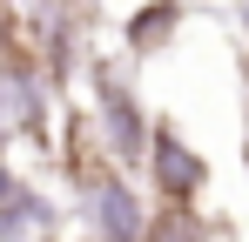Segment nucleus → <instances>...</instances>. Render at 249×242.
<instances>
[{
    "label": "nucleus",
    "instance_id": "5",
    "mask_svg": "<svg viewBox=\"0 0 249 242\" xmlns=\"http://www.w3.org/2000/svg\"><path fill=\"white\" fill-rule=\"evenodd\" d=\"M175 27H182V0H148V7H135V14L122 20V54H128V61H142V54L168 47Z\"/></svg>",
    "mask_w": 249,
    "mask_h": 242
},
{
    "label": "nucleus",
    "instance_id": "6",
    "mask_svg": "<svg viewBox=\"0 0 249 242\" xmlns=\"http://www.w3.org/2000/svg\"><path fill=\"white\" fill-rule=\"evenodd\" d=\"M148 242H215V222H209L196 202H182V208H155Z\"/></svg>",
    "mask_w": 249,
    "mask_h": 242
},
{
    "label": "nucleus",
    "instance_id": "1",
    "mask_svg": "<svg viewBox=\"0 0 249 242\" xmlns=\"http://www.w3.org/2000/svg\"><path fill=\"white\" fill-rule=\"evenodd\" d=\"M88 87H94V101H88V121H94V141H101V155L115 161V168H142L148 161V135H155V115L142 108V87H135V68H128V54H101L94 68H88Z\"/></svg>",
    "mask_w": 249,
    "mask_h": 242
},
{
    "label": "nucleus",
    "instance_id": "9",
    "mask_svg": "<svg viewBox=\"0 0 249 242\" xmlns=\"http://www.w3.org/2000/svg\"><path fill=\"white\" fill-rule=\"evenodd\" d=\"M68 7H81V14H88V7H94V0H68Z\"/></svg>",
    "mask_w": 249,
    "mask_h": 242
},
{
    "label": "nucleus",
    "instance_id": "8",
    "mask_svg": "<svg viewBox=\"0 0 249 242\" xmlns=\"http://www.w3.org/2000/svg\"><path fill=\"white\" fill-rule=\"evenodd\" d=\"M243 175H249V128H243Z\"/></svg>",
    "mask_w": 249,
    "mask_h": 242
},
{
    "label": "nucleus",
    "instance_id": "2",
    "mask_svg": "<svg viewBox=\"0 0 249 242\" xmlns=\"http://www.w3.org/2000/svg\"><path fill=\"white\" fill-rule=\"evenodd\" d=\"M54 81L41 74V61L27 54V47H14V54H0V161L14 141H47V128H54Z\"/></svg>",
    "mask_w": 249,
    "mask_h": 242
},
{
    "label": "nucleus",
    "instance_id": "3",
    "mask_svg": "<svg viewBox=\"0 0 249 242\" xmlns=\"http://www.w3.org/2000/svg\"><path fill=\"white\" fill-rule=\"evenodd\" d=\"M142 175H148L155 208L202 202V189H209V161H202V148H196V141H189L168 115H155V135H148V161H142Z\"/></svg>",
    "mask_w": 249,
    "mask_h": 242
},
{
    "label": "nucleus",
    "instance_id": "4",
    "mask_svg": "<svg viewBox=\"0 0 249 242\" xmlns=\"http://www.w3.org/2000/svg\"><path fill=\"white\" fill-rule=\"evenodd\" d=\"M54 222H61V208H54L20 168L0 161V242H47Z\"/></svg>",
    "mask_w": 249,
    "mask_h": 242
},
{
    "label": "nucleus",
    "instance_id": "7",
    "mask_svg": "<svg viewBox=\"0 0 249 242\" xmlns=\"http://www.w3.org/2000/svg\"><path fill=\"white\" fill-rule=\"evenodd\" d=\"M20 20H27V0H0V54L20 47Z\"/></svg>",
    "mask_w": 249,
    "mask_h": 242
}]
</instances>
